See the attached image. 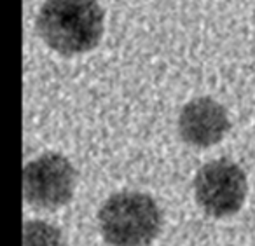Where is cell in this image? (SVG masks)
Returning <instances> with one entry per match:
<instances>
[{
    "instance_id": "6da1fadb",
    "label": "cell",
    "mask_w": 255,
    "mask_h": 246,
    "mask_svg": "<svg viewBox=\"0 0 255 246\" xmlns=\"http://www.w3.org/2000/svg\"><path fill=\"white\" fill-rule=\"evenodd\" d=\"M40 39L56 53H88L103 35V11L96 0H46L37 16Z\"/></svg>"
},
{
    "instance_id": "7a4b0ae2",
    "label": "cell",
    "mask_w": 255,
    "mask_h": 246,
    "mask_svg": "<svg viewBox=\"0 0 255 246\" xmlns=\"http://www.w3.org/2000/svg\"><path fill=\"white\" fill-rule=\"evenodd\" d=\"M98 225L110 246H147L161 231V211L147 194L119 192L102 204Z\"/></svg>"
},
{
    "instance_id": "3957f363",
    "label": "cell",
    "mask_w": 255,
    "mask_h": 246,
    "mask_svg": "<svg viewBox=\"0 0 255 246\" xmlns=\"http://www.w3.org/2000/svg\"><path fill=\"white\" fill-rule=\"evenodd\" d=\"M247 192L245 171L227 159L205 164L194 178L196 201L212 217H229L240 211Z\"/></svg>"
},
{
    "instance_id": "277c9868",
    "label": "cell",
    "mask_w": 255,
    "mask_h": 246,
    "mask_svg": "<svg viewBox=\"0 0 255 246\" xmlns=\"http://www.w3.org/2000/svg\"><path fill=\"white\" fill-rule=\"evenodd\" d=\"M75 169L61 154H44L23 169V194L35 208H60L74 196Z\"/></svg>"
},
{
    "instance_id": "5b68a950",
    "label": "cell",
    "mask_w": 255,
    "mask_h": 246,
    "mask_svg": "<svg viewBox=\"0 0 255 246\" xmlns=\"http://www.w3.org/2000/svg\"><path fill=\"white\" fill-rule=\"evenodd\" d=\"M180 136L192 147H212L229 131V117L219 102L208 96L191 100L178 117Z\"/></svg>"
},
{
    "instance_id": "8992f818",
    "label": "cell",
    "mask_w": 255,
    "mask_h": 246,
    "mask_svg": "<svg viewBox=\"0 0 255 246\" xmlns=\"http://www.w3.org/2000/svg\"><path fill=\"white\" fill-rule=\"evenodd\" d=\"M23 246H65L56 227L46 222H26L23 227Z\"/></svg>"
}]
</instances>
